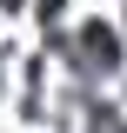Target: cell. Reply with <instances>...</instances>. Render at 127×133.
I'll return each mask as SVG.
<instances>
[{
    "instance_id": "obj_1",
    "label": "cell",
    "mask_w": 127,
    "mask_h": 133,
    "mask_svg": "<svg viewBox=\"0 0 127 133\" xmlns=\"http://www.w3.org/2000/svg\"><path fill=\"white\" fill-rule=\"evenodd\" d=\"M74 53H80L87 73H114V66H120V33L100 27V20H87V27L74 33Z\"/></svg>"
}]
</instances>
